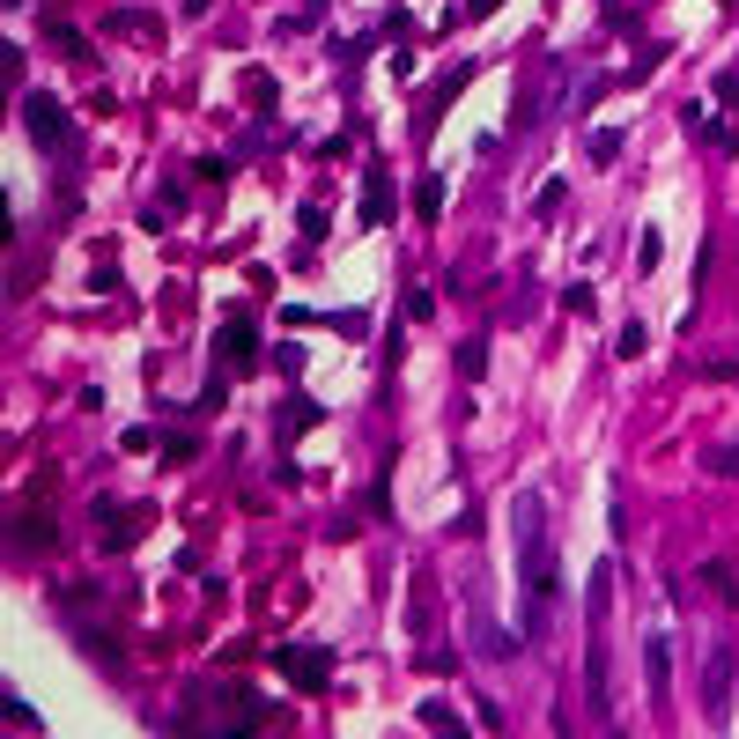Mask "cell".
Here are the masks:
<instances>
[{
	"label": "cell",
	"mask_w": 739,
	"mask_h": 739,
	"mask_svg": "<svg viewBox=\"0 0 739 739\" xmlns=\"http://www.w3.org/2000/svg\"><path fill=\"white\" fill-rule=\"evenodd\" d=\"M621 148H629V141H621V134H614V126H606V134H592V163H614V156H621Z\"/></svg>",
	"instance_id": "d6986e66"
},
{
	"label": "cell",
	"mask_w": 739,
	"mask_h": 739,
	"mask_svg": "<svg viewBox=\"0 0 739 739\" xmlns=\"http://www.w3.org/2000/svg\"><path fill=\"white\" fill-rule=\"evenodd\" d=\"M215 355H222L230 370H252V363H259V333L244 326V318H230V326L215 333Z\"/></svg>",
	"instance_id": "ba28073f"
},
{
	"label": "cell",
	"mask_w": 739,
	"mask_h": 739,
	"mask_svg": "<svg viewBox=\"0 0 739 739\" xmlns=\"http://www.w3.org/2000/svg\"><path fill=\"white\" fill-rule=\"evenodd\" d=\"M414 215H422V222H437V215H444V178H437V170L414 185Z\"/></svg>",
	"instance_id": "7c38bea8"
},
{
	"label": "cell",
	"mask_w": 739,
	"mask_h": 739,
	"mask_svg": "<svg viewBox=\"0 0 739 739\" xmlns=\"http://www.w3.org/2000/svg\"><path fill=\"white\" fill-rule=\"evenodd\" d=\"M562 207H570V185H562V178H547V185H540V207H533V215H540V222H555Z\"/></svg>",
	"instance_id": "2e32d148"
},
{
	"label": "cell",
	"mask_w": 739,
	"mask_h": 739,
	"mask_svg": "<svg viewBox=\"0 0 739 739\" xmlns=\"http://www.w3.org/2000/svg\"><path fill=\"white\" fill-rule=\"evenodd\" d=\"M97 518H104V540H111V547H126V540H134L141 525H148V503H141V510H119V503H97Z\"/></svg>",
	"instance_id": "9c48e42d"
},
{
	"label": "cell",
	"mask_w": 739,
	"mask_h": 739,
	"mask_svg": "<svg viewBox=\"0 0 739 739\" xmlns=\"http://www.w3.org/2000/svg\"><path fill=\"white\" fill-rule=\"evenodd\" d=\"M318 422V407L311 400H289V414H281V437H296V429H311Z\"/></svg>",
	"instance_id": "ac0fdd59"
},
{
	"label": "cell",
	"mask_w": 739,
	"mask_h": 739,
	"mask_svg": "<svg viewBox=\"0 0 739 739\" xmlns=\"http://www.w3.org/2000/svg\"><path fill=\"white\" fill-rule=\"evenodd\" d=\"M658 259H666V244H658V230L636 237V274H658Z\"/></svg>",
	"instance_id": "e0dca14e"
},
{
	"label": "cell",
	"mask_w": 739,
	"mask_h": 739,
	"mask_svg": "<svg viewBox=\"0 0 739 739\" xmlns=\"http://www.w3.org/2000/svg\"><path fill=\"white\" fill-rule=\"evenodd\" d=\"M274 673L296 680L303 695H318L333 680V651H318V643H274Z\"/></svg>",
	"instance_id": "277c9868"
},
{
	"label": "cell",
	"mask_w": 739,
	"mask_h": 739,
	"mask_svg": "<svg viewBox=\"0 0 739 739\" xmlns=\"http://www.w3.org/2000/svg\"><path fill=\"white\" fill-rule=\"evenodd\" d=\"M562 303H570L577 318H592V281H570V289H562Z\"/></svg>",
	"instance_id": "ffe728a7"
},
{
	"label": "cell",
	"mask_w": 739,
	"mask_h": 739,
	"mask_svg": "<svg viewBox=\"0 0 739 739\" xmlns=\"http://www.w3.org/2000/svg\"><path fill=\"white\" fill-rule=\"evenodd\" d=\"M643 673H651V703H666L673 695V658H666V636L643 643Z\"/></svg>",
	"instance_id": "30bf717a"
},
{
	"label": "cell",
	"mask_w": 739,
	"mask_h": 739,
	"mask_svg": "<svg viewBox=\"0 0 739 739\" xmlns=\"http://www.w3.org/2000/svg\"><path fill=\"white\" fill-rule=\"evenodd\" d=\"M23 134L37 141V148H52V156H67V141H74V126H67V111L45 97V89H30L23 97Z\"/></svg>",
	"instance_id": "5b68a950"
},
{
	"label": "cell",
	"mask_w": 739,
	"mask_h": 739,
	"mask_svg": "<svg viewBox=\"0 0 739 739\" xmlns=\"http://www.w3.org/2000/svg\"><path fill=\"white\" fill-rule=\"evenodd\" d=\"M355 222H363V230L392 222V170H385V163H370V170H363V207H355Z\"/></svg>",
	"instance_id": "52a82bcc"
},
{
	"label": "cell",
	"mask_w": 739,
	"mask_h": 739,
	"mask_svg": "<svg viewBox=\"0 0 739 739\" xmlns=\"http://www.w3.org/2000/svg\"><path fill=\"white\" fill-rule=\"evenodd\" d=\"M422 725H429V739H466V717L451 710V703H437V695L422 703Z\"/></svg>",
	"instance_id": "8fae6325"
},
{
	"label": "cell",
	"mask_w": 739,
	"mask_h": 739,
	"mask_svg": "<svg viewBox=\"0 0 739 739\" xmlns=\"http://www.w3.org/2000/svg\"><path fill=\"white\" fill-rule=\"evenodd\" d=\"M481 370H488V340L473 333L466 348H459V377H466V385H481Z\"/></svg>",
	"instance_id": "9a60e30c"
},
{
	"label": "cell",
	"mask_w": 739,
	"mask_h": 739,
	"mask_svg": "<svg viewBox=\"0 0 739 739\" xmlns=\"http://www.w3.org/2000/svg\"><path fill=\"white\" fill-rule=\"evenodd\" d=\"M584 643H592V658H584V688H592V710L606 717L614 710V688H606V629H614V562H599L592 584H584Z\"/></svg>",
	"instance_id": "3957f363"
},
{
	"label": "cell",
	"mask_w": 739,
	"mask_h": 739,
	"mask_svg": "<svg viewBox=\"0 0 739 739\" xmlns=\"http://www.w3.org/2000/svg\"><path fill=\"white\" fill-rule=\"evenodd\" d=\"M703 717H710L717 732L732 725V651H725V643H717L710 666H703Z\"/></svg>",
	"instance_id": "8992f818"
},
{
	"label": "cell",
	"mask_w": 739,
	"mask_h": 739,
	"mask_svg": "<svg viewBox=\"0 0 739 739\" xmlns=\"http://www.w3.org/2000/svg\"><path fill=\"white\" fill-rule=\"evenodd\" d=\"M488 8H496V0H466V15H488Z\"/></svg>",
	"instance_id": "44dd1931"
},
{
	"label": "cell",
	"mask_w": 739,
	"mask_h": 739,
	"mask_svg": "<svg viewBox=\"0 0 739 739\" xmlns=\"http://www.w3.org/2000/svg\"><path fill=\"white\" fill-rule=\"evenodd\" d=\"M185 15H207V0H185Z\"/></svg>",
	"instance_id": "7402d4cb"
},
{
	"label": "cell",
	"mask_w": 739,
	"mask_h": 739,
	"mask_svg": "<svg viewBox=\"0 0 739 739\" xmlns=\"http://www.w3.org/2000/svg\"><path fill=\"white\" fill-rule=\"evenodd\" d=\"M185 717H200L207 739H259V725H267V703H259L244 680H207V688L185 695Z\"/></svg>",
	"instance_id": "7a4b0ae2"
},
{
	"label": "cell",
	"mask_w": 739,
	"mask_h": 739,
	"mask_svg": "<svg viewBox=\"0 0 739 739\" xmlns=\"http://www.w3.org/2000/svg\"><path fill=\"white\" fill-rule=\"evenodd\" d=\"M703 473H717V481H739V444H703Z\"/></svg>",
	"instance_id": "4fadbf2b"
},
{
	"label": "cell",
	"mask_w": 739,
	"mask_h": 739,
	"mask_svg": "<svg viewBox=\"0 0 739 739\" xmlns=\"http://www.w3.org/2000/svg\"><path fill=\"white\" fill-rule=\"evenodd\" d=\"M703 584H710L725 606H739V577H732V562H703Z\"/></svg>",
	"instance_id": "5bb4252c"
},
{
	"label": "cell",
	"mask_w": 739,
	"mask_h": 739,
	"mask_svg": "<svg viewBox=\"0 0 739 739\" xmlns=\"http://www.w3.org/2000/svg\"><path fill=\"white\" fill-rule=\"evenodd\" d=\"M510 540H518V636L540 643L555 614V555H547V503L518 496L510 503Z\"/></svg>",
	"instance_id": "6da1fadb"
}]
</instances>
